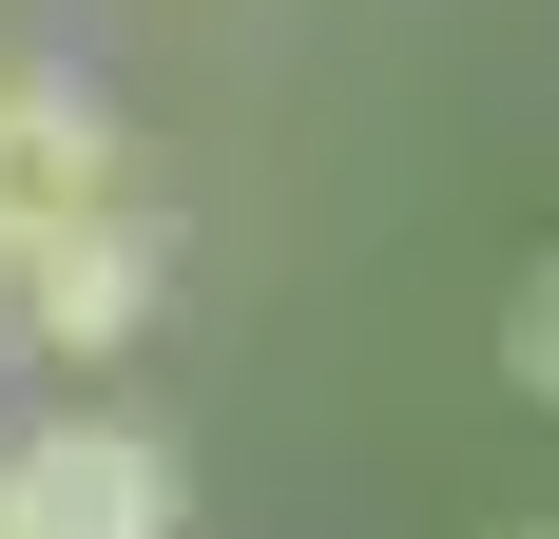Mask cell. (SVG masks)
Listing matches in <instances>:
<instances>
[{
    "label": "cell",
    "instance_id": "277c9868",
    "mask_svg": "<svg viewBox=\"0 0 559 539\" xmlns=\"http://www.w3.org/2000/svg\"><path fill=\"white\" fill-rule=\"evenodd\" d=\"M502 367H521V405H559V251L521 270V309H502Z\"/></svg>",
    "mask_w": 559,
    "mask_h": 539
},
{
    "label": "cell",
    "instance_id": "6da1fadb",
    "mask_svg": "<svg viewBox=\"0 0 559 539\" xmlns=\"http://www.w3.org/2000/svg\"><path fill=\"white\" fill-rule=\"evenodd\" d=\"M135 193H116V116L78 58H0V289L39 251H78V231H116Z\"/></svg>",
    "mask_w": 559,
    "mask_h": 539
},
{
    "label": "cell",
    "instance_id": "3957f363",
    "mask_svg": "<svg viewBox=\"0 0 559 539\" xmlns=\"http://www.w3.org/2000/svg\"><path fill=\"white\" fill-rule=\"evenodd\" d=\"M155 289H174V231L116 213V231H78V251L20 270V327H39L58 367H97V347H135V327H155Z\"/></svg>",
    "mask_w": 559,
    "mask_h": 539
},
{
    "label": "cell",
    "instance_id": "7a4b0ae2",
    "mask_svg": "<svg viewBox=\"0 0 559 539\" xmlns=\"http://www.w3.org/2000/svg\"><path fill=\"white\" fill-rule=\"evenodd\" d=\"M0 539H174V443L116 424V405L0 443Z\"/></svg>",
    "mask_w": 559,
    "mask_h": 539
},
{
    "label": "cell",
    "instance_id": "5b68a950",
    "mask_svg": "<svg viewBox=\"0 0 559 539\" xmlns=\"http://www.w3.org/2000/svg\"><path fill=\"white\" fill-rule=\"evenodd\" d=\"M540 539H559V520H540Z\"/></svg>",
    "mask_w": 559,
    "mask_h": 539
}]
</instances>
